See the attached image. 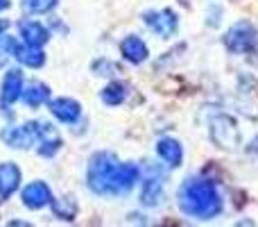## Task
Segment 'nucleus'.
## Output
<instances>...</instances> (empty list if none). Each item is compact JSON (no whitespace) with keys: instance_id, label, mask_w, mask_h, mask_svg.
Wrapping results in <instances>:
<instances>
[{"instance_id":"1","label":"nucleus","mask_w":258,"mask_h":227,"mask_svg":"<svg viewBox=\"0 0 258 227\" xmlns=\"http://www.w3.org/2000/svg\"><path fill=\"white\" fill-rule=\"evenodd\" d=\"M179 205L186 216H195L200 220L213 218L222 211V200L218 191L206 179H188L179 191Z\"/></svg>"},{"instance_id":"5","label":"nucleus","mask_w":258,"mask_h":227,"mask_svg":"<svg viewBox=\"0 0 258 227\" xmlns=\"http://www.w3.org/2000/svg\"><path fill=\"white\" fill-rule=\"evenodd\" d=\"M23 202L30 209H41V207L52 202V193L45 187V182H32L23 189Z\"/></svg>"},{"instance_id":"8","label":"nucleus","mask_w":258,"mask_h":227,"mask_svg":"<svg viewBox=\"0 0 258 227\" xmlns=\"http://www.w3.org/2000/svg\"><path fill=\"white\" fill-rule=\"evenodd\" d=\"M23 84L25 82H23L21 71H9L3 82V105H12L16 98H21Z\"/></svg>"},{"instance_id":"19","label":"nucleus","mask_w":258,"mask_h":227,"mask_svg":"<svg viewBox=\"0 0 258 227\" xmlns=\"http://www.w3.org/2000/svg\"><path fill=\"white\" fill-rule=\"evenodd\" d=\"M7 27H9V23H7V21H0V39L5 36V30H7Z\"/></svg>"},{"instance_id":"3","label":"nucleus","mask_w":258,"mask_h":227,"mask_svg":"<svg viewBox=\"0 0 258 227\" xmlns=\"http://www.w3.org/2000/svg\"><path fill=\"white\" fill-rule=\"evenodd\" d=\"M39 139V123H27L21 127H9L3 132V141L12 148H27Z\"/></svg>"},{"instance_id":"4","label":"nucleus","mask_w":258,"mask_h":227,"mask_svg":"<svg viewBox=\"0 0 258 227\" xmlns=\"http://www.w3.org/2000/svg\"><path fill=\"white\" fill-rule=\"evenodd\" d=\"M254 41H256V32L249 23H238L227 34V46L233 53H245V50H249L251 46H254Z\"/></svg>"},{"instance_id":"2","label":"nucleus","mask_w":258,"mask_h":227,"mask_svg":"<svg viewBox=\"0 0 258 227\" xmlns=\"http://www.w3.org/2000/svg\"><path fill=\"white\" fill-rule=\"evenodd\" d=\"M118 170V161L113 155L109 152H102V155H95L91 159L89 166V187L93 193H111L113 196V177H116Z\"/></svg>"},{"instance_id":"17","label":"nucleus","mask_w":258,"mask_h":227,"mask_svg":"<svg viewBox=\"0 0 258 227\" xmlns=\"http://www.w3.org/2000/svg\"><path fill=\"white\" fill-rule=\"evenodd\" d=\"M125 96H127L125 94V86L118 84V82H116V84H111V86H107V89L102 91V100L107 105H111V107H113V105H120L122 100H125Z\"/></svg>"},{"instance_id":"7","label":"nucleus","mask_w":258,"mask_h":227,"mask_svg":"<svg viewBox=\"0 0 258 227\" xmlns=\"http://www.w3.org/2000/svg\"><path fill=\"white\" fill-rule=\"evenodd\" d=\"M21 182V170L14 164H0V200L9 198L18 189Z\"/></svg>"},{"instance_id":"16","label":"nucleus","mask_w":258,"mask_h":227,"mask_svg":"<svg viewBox=\"0 0 258 227\" xmlns=\"http://www.w3.org/2000/svg\"><path fill=\"white\" fill-rule=\"evenodd\" d=\"M52 211L59 216V218H66L73 220L77 214V205L73 202V198H61V200H54L52 202Z\"/></svg>"},{"instance_id":"11","label":"nucleus","mask_w":258,"mask_h":227,"mask_svg":"<svg viewBox=\"0 0 258 227\" xmlns=\"http://www.w3.org/2000/svg\"><path fill=\"white\" fill-rule=\"evenodd\" d=\"M120 50L129 62H134V64H141L147 59V46L143 43L138 36H127V39L120 43Z\"/></svg>"},{"instance_id":"9","label":"nucleus","mask_w":258,"mask_h":227,"mask_svg":"<svg viewBox=\"0 0 258 227\" xmlns=\"http://www.w3.org/2000/svg\"><path fill=\"white\" fill-rule=\"evenodd\" d=\"M50 109H52V114L57 116L59 120H63V123H75V120L80 118V114H82L80 105H77L75 100H71V98L54 100V103L50 105Z\"/></svg>"},{"instance_id":"6","label":"nucleus","mask_w":258,"mask_h":227,"mask_svg":"<svg viewBox=\"0 0 258 227\" xmlns=\"http://www.w3.org/2000/svg\"><path fill=\"white\" fill-rule=\"evenodd\" d=\"M145 21H147V25H150L156 34L163 36V39H165V36H170L174 30H177V16H174L170 9L154 12V14H152V12L145 14Z\"/></svg>"},{"instance_id":"18","label":"nucleus","mask_w":258,"mask_h":227,"mask_svg":"<svg viewBox=\"0 0 258 227\" xmlns=\"http://www.w3.org/2000/svg\"><path fill=\"white\" fill-rule=\"evenodd\" d=\"M57 5V0H23V9L30 14H43Z\"/></svg>"},{"instance_id":"15","label":"nucleus","mask_w":258,"mask_h":227,"mask_svg":"<svg viewBox=\"0 0 258 227\" xmlns=\"http://www.w3.org/2000/svg\"><path fill=\"white\" fill-rule=\"evenodd\" d=\"M161 198H163V187H161V182L159 179H147L145 189H143V193H141L143 205H147V207L159 205Z\"/></svg>"},{"instance_id":"10","label":"nucleus","mask_w":258,"mask_h":227,"mask_svg":"<svg viewBox=\"0 0 258 227\" xmlns=\"http://www.w3.org/2000/svg\"><path fill=\"white\" fill-rule=\"evenodd\" d=\"M21 98L30 107H39V105H43L50 98V89L45 84H41V82H27V84H23Z\"/></svg>"},{"instance_id":"13","label":"nucleus","mask_w":258,"mask_h":227,"mask_svg":"<svg viewBox=\"0 0 258 227\" xmlns=\"http://www.w3.org/2000/svg\"><path fill=\"white\" fill-rule=\"evenodd\" d=\"M156 152H159V155L163 157L170 166H179L181 164V159H183L181 146H179L177 141H172V139H161L159 146H156Z\"/></svg>"},{"instance_id":"14","label":"nucleus","mask_w":258,"mask_h":227,"mask_svg":"<svg viewBox=\"0 0 258 227\" xmlns=\"http://www.w3.org/2000/svg\"><path fill=\"white\" fill-rule=\"evenodd\" d=\"M14 57L18 59V62L27 64V66L36 68L43 64L45 55L39 50V46H16V50H14Z\"/></svg>"},{"instance_id":"20","label":"nucleus","mask_w":258,"mask_h":227,"mask_svg":"<svg viewBox=\"0 0 258 227\" xmlns=\"http://www.w3.org/2000/svg\"><path fill=\"white\" fill-rule=\"evenodd\" d=\"M9 7V0H0V12H3V9H7Z\"/></svg>"},{"instance_id":"12","label":"nucleus","mask_w":258,"mask_h":227,"mask_svg":"<svg viewBox=\"0 0 258 227\" xmlns=\"http://www.w3.org/2000/svg\"><path fill=\"white\" fill-rule=\"evenodd\" d=\"M21 32L25 36V43L27 46H41L48 41V30H45L41 23L36 21H23L21 23Z\"/></svg>"}]
</instances>
